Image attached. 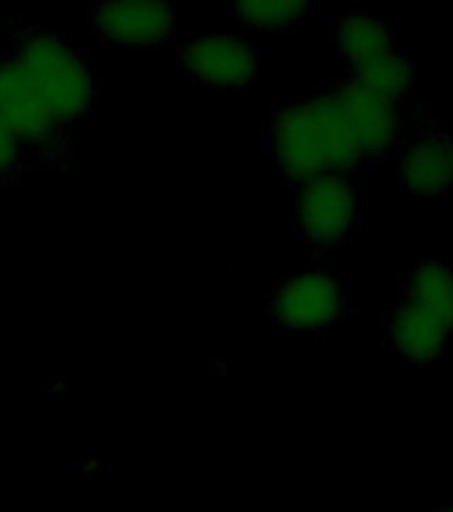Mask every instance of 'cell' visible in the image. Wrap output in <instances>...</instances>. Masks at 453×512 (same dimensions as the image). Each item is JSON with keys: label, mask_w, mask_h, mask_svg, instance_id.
<instances>
[{"label": "cell", "mask_w": 453, "mask_h": 512, "mask_svg": "<svg viewBox=\"0 0 453 512\" xmlns=\"http://www.w3.org/2000/svg\"><path fill=\"white\" fill-rule=\"evenodd\" d=\"M264 150L275 160L280 184L294 192L318 176L358 174L363 168L334 88L302 102L272 104L264 123Z\"/></svg>", "instance_id": "cell-1"}, {"label": "cell", "mask_w": 453, "mask_h": 512, "mask_svg": "<svg viewBox=\"0 0 453 512\" xmlns=\"http://www.w3.org/2000/svg\"><path fill=\"white\" fill-rule=\"evenodd\" d=\"M384 344L408 366L427 368L453 344V267L422 262L406 272L384 318Z\"/></svg>", "instance_id": "cell-2"}, {"label": "cell", "mask_w": 453, "mask_h": 512, "mask_svg": "<svg viewBox=\"0 0 453 512\" xmlns=\"http://www.w3.org/2000/svg\"><path fill=\"white\" fill-rule=\"evenodd\" d=\"M6 48L64 128L75 131L91 115L99 80L75 40L48 24H32L16 30Z\"/></svg>", "instance_id": "cell-3"}, {"label": "cell", "mask_w": 453, "mask_h": 512, "mask_svg": "<svg viewBox=\"0 0 453 512\" xmlns=\"http://www.w3.org/2000/svg\"><path fill=\"white\" fill-rule=\"evenodd\" d=\"M0 118L30 168H62L67 163L75 131L54 118L8 48H0Z\"/></svg>", "instance_id": "cell-4"}, {"label": "cell", "mask_w": 453, "mask_h": 512, "mask_svg": "<svg viewBox=\"0 0 453 512\" xmlns=\"http://www.w3.org/2000/svg\"><path fill=\"white\" fill-rule=\"evenodd\" d=\"M363 200L358 174H326L296 190V238L315 251H336L358 238Z\"/></svg>", "instance_id": "cell-5"}, {"label": "cell", "mask_w": 453, "mask_h": 512, "mask_svg": "<svg viewBox=\"0 0 453 512\" xmlns=\"http://www.w3.org/2000/svg\"><path fill=\"white\" fill-rule=\"evenodd\" d=\"M347 312V283L339 272L310 270L283 275L267 302V320L296 336H320Z\"/></svg>", "instance_id": "cell-6"}, {"label": "cell", "mask_w": 453, "mask_h": 512, "mask_svg": "<svg viewBox=\"0 0 453 512\" xmlns=\"http://www.w3.org/2000/svg\"><path fill=\"white\" fill-rule=\"evenodd\" d=\"M176 67L211 91H243L262 70V46L238 35H187L176 40Z\"/></svg>", "instance_id": "cell-7"}, {"label": "cell", "mask_w": 453, "mask_h": 512, "mask_svg": "<svg viewBox=\"0 0 453 512\" xmlns=\"http://www.w3.org/2000/svg\"><path fill=\"white\" fill-rule=\"evenodd\" d=\"M331 88L342 99L360 163L371 166V163H382L384 158H390L403 139V115L398 104L371 94L350 78L334 80Z\"/></svg>", "instance_id": "cell-8"}, {"label": "cell", "mask_w": 453, "mask_h": 512, "mask_svg": "<svg viewBox=\"0 0 453 512\" xmlns=\"http://www.w3.org/2000/svg\"><path fill=\"white\" fill-rule=\"evenodd\" d=\"M96 38L107 46L166 48L176 38V8L171 3H99L91 14Z\"/></svg>", "instance_id": "cell-9"}, {"label": "cell", "mask_w": 453, "mask_h": 512, "mask_svg": "<svg viewBox=\"0 0 453 512\" xmlns=\"http://www.w3.org/2000/svg\"><path fill=\"white\" fill-rule=\"evenodd\" d=\"M400 187L411 198L440 200L453 192V134L416 131L400 152Z\"/></svg>", "instance_id": "cell-10"}, {"label": "cell", "mask_w": 453, "mask_h": 512, "mask_svg": "<svg viewBox=\"0 0 453 512\" xmlns=\"http://www.w3.org/2000/svg\"><path fill=\"white\" fill-rule=\"evenodd\" d=\"M331 38L336 54L350 67L347 75L368 70L371 64L398 54V35L392 24L382 16L363 14V11H350L331 19Z\"/></svg>", "instance_id": "cell-11"}, {"label": "cell", "mask_w": 453, "mask_h": 512, "mask_svg": "<svg viewBox=\"0 0 453 512\" xmlns=\"http://www.w3.org/2000/svg\"><path fill=\"white\" fill-rule=\"evenodd\" d=\"M310 11V3H299V0H246L232 6L230 14L246 32L286 35L302 27Z\"/></svg>", "instance_id": "cell-12"}, {"label": "cell", "mask_w": 453, "mask_h": 512, "mask_svg": "<svg viewBox=\"0 0 453 512\" xmlns=\"http://www.w3.org/2000/svg\"><path fill=\"white\" fill-rule=\"evenodd\" d=\"M347 78L355 80L360 88H366L371 94L398 104V107L414 96V64H411V56L403 54V51L371 64L368 70L352 72Z\"/></svg>", "instance_id": "cell-13"}, {"label": "cell", "mask_w": 453, "mask_h": 512, "mask_svg": "<svg viewBox=\"0 0 453 512\" xmlns=\"http://www.w3.org/2000/svg\"><path fill=\"white\" fill-rule=\"evenodd\" d=\"M24 171H32L30 163H27L19 144H16V139L6 128L3 118H0V187H8L11 182H16Z\"/></svg>", "instance_id": "cell-14"}, {"label": "cell", "mask_w": 453, "mask_h": 512, "mask_svg": "<svg viewBox=\"0 0 453 512\" xmlns=\"http://www.w3.org/2000/svg\"><path fill=\"white\" fill-rule=\"evenodd\" d=\"M432 512H453V504H446V507H438V510Z\"/></svg>", "instance_id": "cell-15"}]
</instances>
